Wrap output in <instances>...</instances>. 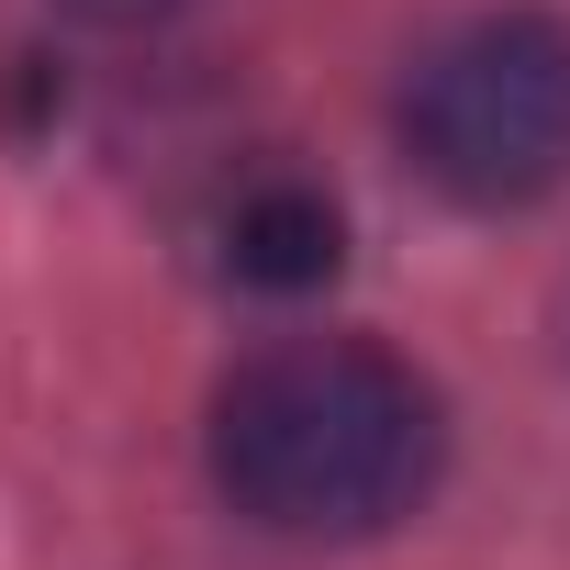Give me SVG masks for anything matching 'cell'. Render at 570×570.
I'll return each mask as SVG.
<instances>
[{
  "mask_svg": "<svg viewBox=\"0 0 570 570\" xmlns=\"http://www.w3.org/2000/svg\"><path fill=\"white\" fill-rule=\"evenodd\" d=\"M436 392L370 336H279L213 392V481L268 537H381L436 492Z\"/></svg>",
  "mask_w": 570,
  "mask_h": 570,
  "instance_id": "1",
  "label": "cell"
},
{
  "mask_svg": "<svg viewBox=\"0 0 570 570\" xmlns=\"http://www.w3.org/2000/svg\"><path fill=\"white\" fill-rule=\"evenodd\" d=\"M414 168L470 213H525L570 179V23L548 12H481L448 46H425L403 90Z\"/></svg>",
  "mask_w": 570,
  "mask_h": 570,
  "instance_id": "2",
  "label": "cell"
},
{
  "mask_svg": "<svg viewBox=\"0 0 570 570\" xmlns=\"http://www.w3.org/2000/svg\"><path fill=\"white\" fill-rule=\"evenodd\" d=\"M347 257V224L314 179H246L235 213H224V268L257 279V292H314V279H336Z\"/></svg>",
  "mask_w": 570,
  "mask_h": 570,
  "instance_id": "3",
  "label": "cell"
},
{
  "mask_svg": "<svg viewBox=\"0 0 570 570\" xmlns=\"http://www.w3.org/2000/svg\"><path fill=\"white\" fill-rule=\"evenodd\" d=\"M68 12H90V23H157V12H179V0H68Z\"/></svg>",
  "mask_w": 570,
  "mask_h": 570,
  "instance_id": "4",
  "label": "cell"
}]
</instances>
